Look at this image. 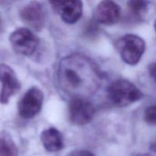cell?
I'll return each instance as SVG.
<instances>
[{
	"instance_id": "cell-3",
	"label": "cell",
	"mask_w": 156,
	"mask_h": 156,
	"mask_svg": "<svg viewBox=\"0 0 156 156\" xmlns=\"http://www.w3.org/2000/svg\"><path fill=\"white\" fill-rule=\"evenodd\" d=\"M116 47L122 59L129 65H136L146 50L144 40L135 34H126L119 38Z\"/></svg>"
},
{
	"instance_id": "cell-17",
	"label": "cell",
	"mask_w": 156,
	"mask_h": 156,
	"mask_svg": "<svg viewBox=\"0 0 156 156\" xmlns=\"http://www.w3.org/2000/svg\"><path fill=\"white\" fill-rule=\"evenodd\" d=\"M150 149L153 152H155L156 153V140L155 142H153V143L151 144L150 146Z\"/></svg>"
},
{
	"instance_id": "cell-12",
	"label": "cell",
	"mask_w": 156,
	"mask_h": 156,
	"mask_svg": "<svg viewBox=\"0 0 156 156\" xmlns=\"http://www.w3.org/2000/svg\"><path fill=\"white\" fill-rule=\"evenodd\" d=\"M0 156H18L16 145L7 132L0 134Z\"/></svg>"
},
{
	"instance_id": "cell-7",
	"label": "cell",
	"mask_w": 156,
	"mask_h": 156,
	"mask_svg": "<svg viewBox=\"0 0 156 156\" xmlns=\"http://www.w3.org/2000/svg\"><path fill=\"white\" fill-rule=\"evenodd\" d=\"M0 103L6 105L12 96L16 94L21 89V83L14 70L6 64H0Z\"/></svg>"
},
{
	"instance_id": "cell-1",
	"label": "cell",
	"mask_w": 156,
	"mask_h": 156,
	"mask_svg": "<svg viewBox=\"0 0 156 156\" xmlns=\"http://www.w3.org/2000/svg\"><path fill=\"white\" fill-rule=\"evenodd\" d=\"M101 79V73L97 64L85 55H69L59 62V85L73 98L86 99L94 94L98 90Z\"/></svg>"
},
{
	"instance_id": "cell-5",
	"label": "cell",
	"mask_w": 156,
	"mask_h": 156,
	"mask_svg": "<svg viewBox=\"0 0 156 156\" xmlns=\"http://www.w3.org/2000/svg\"><path fill=\"white\" fill-rule=\"evenodd\" d=\"M95 111L93 105L85 98H74L69 105V117L72 123L83 126L94 118Z\"/></svg>"
},
{
	"instance_id": "cell-15",
	"label": "cell",
	"mask_w": 156,
	"mask_h": 156,
	"mask_svg": "<svg viewBox=\"0 0 156 156\" xmlns=\"http://www.w3.org/2000/svg\"><path fill=\"white\" fill-rule=\"evenodd\" d=\"M68 156H94V155L86 150H78L71 152Z\"/></svg>"
},
{
	"instance_id": "cell-10",
	"label": "cell",
	"mask_w": 156,
	"mask_h": 156,
	"mask_svg": "<svg viewBox=\"0 0 156 156\" xmlns=\"http://www.w3.org/2000/svg\"><path fill=\"white\" fill-rule=\"evenodd\" d=\"M121 15L120 8L112 1L101 2L95 9L96 21L101 24L111 25L119 21Z\"/></svg>"
},
{
	"instance_id": "cell-4",
	"label": "cell",
	"mask_w": 156,
	"mask_h": 156,
	"mask_svg": "<svg viewBox=\"0 0 156 156\" xmlns=\"http://www.w3.org/2000/svg\"><path fill=\"white\" fill-rule=\"evenodd\" d=\"M9 41L14 50L23 56L33 54L39 45V38L26 27L14 30L9 36Z\"/></svg>"
},
{
	"instance_id": "cell-18",
	"label": "cell",
	"mask_w": 156,
	"mask_h": 156,
	"mask_svg": "<svg viewBox=\"0 0 156 156\" xmlns=\"http://www.w3.org/2000/svg\"><path fill=\"white\" fill-rule=\"evenodd\" d=\"M136 156H152L150 154H147V153H143V154H139Z\"/></svg>"
},
{
	"instance_id": "cell-2",
	"label": "cell",
	"mask_w": 156,
	"mask_h": 156,
	"mask_svg": "<svg viewBox=\"0 0 156 156\" xmlns=\"http://www.w3.org/2000/svg\"><path fill=\"white\" fill-rule=\"evenodd\" d=\"M108 94L114 105L125 108L141 100L143 94L134 84L126 79H117L108 88Z\"/></svg>"
},
{
	"instance_id": "cell-6",
	"label": "cell",
	"mask_w": 156,
	"mask_h": 156,
	"mask_svg": "<svg viewBox=\"0 0 156 156\" xmlns=\"http://www.w3.org/2000/svg\"><path fill=\"white\" fill-rule=\"evenodd\" d=\"M44 94L37 87H32L24 94L18 103V114L22 118L30 119L37 115L42 108Z\"/></svg>"
},
{
	"instance_id": "cell-19",
	"label": "cell",
	"mask_w": 156,
	"mask_h": 156,
	"mask_svg": "<svg viewBox=\"0 0 156 156\" xmlns=\"http://www.w3.org/2000/svg\"><path fill=\"white\" fill-rule=\"evenodd\" d=\"M2 18L0 16V30H2Z\"/></svg>"
},
{
	"instance_id": "cell-14",
	"label": "cell",
	"mask_w": 156,
	"mask_h": 156,
	"mask_svg": "<svg viewBox=\"0 0 156 156\" xmlns=\"http://www.w3.org/2000/svg\"><path fill=\"white\" fill-rule=\"evenodd\" d=\"M144 120L148 124L156 126V105L146 108L144 112Z\"/></svg>"
},
{
	"instance_id": "cell-11",
	"label": "cell",
	"mask_w": 156,
	"mask_h": 156,
	"mask_svg": "<svg viewBox=\"0 0 156 156\" xmlns=\"http://www.w3.org/2000/svg\"><path fill=\"white\" fill-rule=\"evenodd\" d=\"M43 146L48 152H57L63 148V139L62 134L56 128L50 127L44 129L41 135Z\"/></svg>"
},
{
	"instance_id": "cell-8",
	"label": "cell",
	"mask_w": 156,
	"mask_h": 156,
	"mask_svg": "<svg viewBox=\"0 0 156 156\" xmlns=\"http://www.w3.org/2000/svg\"><path fill=\"white\" fill-rule=\"evenodd\" d=\"M20 18L24 24L37 31L42 30L45 24V12L37 2H31L24 5L20 11Z\"/></svg>"
},
{
	"instance_id": "cell-20",
	"label": "cell",
	"mask_w": 156,
	"mask_h": 156,
	"mask_svg": "<svg viewBox=\"0 0 156 156\" xmlns=\"http://www.w3.org/2000/svg\"><path fill=\"white\" fill-rule=\"evenodd\" d=\"M154 27H155V31H156V20H155V23H154Z\"/></svg>"
},
{
	"instance_id": "cell-13",
	"label": "cell",
	"mask_w": 156,
	"mask_h": 156,
	"mask_svg": "<svg viewBox=\"0 0 156 156\" xmlns=\"http://www.w3.org/2000/svg\"><path fill=\"white\" fill-rule=\"evenodd\" d=\"M149 2L146 1H129L127 5L129 11L135 16L140 17L147 10Z\"/></svg>"
},
{
	"instance_id": "cell-9",
	"label": "cell",
	"mask_w": 156,
	"mask_h": 156,
	"mask_svg": "<svg viewBox=\"0 0 156 156\" xmlns=\"http://www.w3.org/2000/svg\"><path fill=\"white\" fill-rule=\"evenodd\" d=\"M52 7L67 24H74L82 15V2L79 0L64 2H50Z\"/></svg>"
},
{
	"instance_id": "cell-16",
	"label": "cell",
	"mask_w": 156,
	"mask_h": 156,
	"mask_svg": "<svg viewBox=\"0 0 156 156\" xmlns=\"http://www.w3.org/2000/svg\"><path fill=\"white\" fill-rule=\"evenodd\" d=\"M149 73L156 83V62H152L149 66Z\"/></svg>"
}]
</instances>
